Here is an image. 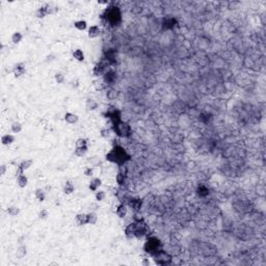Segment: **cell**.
Listing matches in <instances>:
<instances>
[{
	"mask_svg": "<svg viewBox=\"0 0 266 266\" xmlns=\"http://www.w3.org/2000/svg\"><path fill=\"white\" fill-rule=\"evenodd\" d=\"M131 159V156L127 153V151L121 146H115L108 153L106 154V160L112 163L120 165H124L126 162Z\"/></svg>",
	"mask_w": 266,
	"mask_h": 266,
	"instance_id": "6da1fadb",
	"label": "cell"
},
{
	"mask_svg": "<svg viewBox=\"0 0 266 266\" xmlns=\"http://www.w3.org/2000/svg\"><path fill=\"white\" fill-rule=\"evenodd\" d=\"M147 226H146V223H144V220H141V222L134 220L133 223H129L125 229V234L128 238L135 237L141 239L147 234Z\"/></svg>",
	"mask_w": 266,
	"mask_h": 266,
	"instance_id": "7a4b0ae2",
	"label": "cell"
},
{
	"mask_svg": "<svg viewBox=\"0 0 266 266\" xmlns=\"http://www.w3.org/2000/svg\"><path fill=\"white\" fill-rule=\"evenodd\" d=\"M144 249L146 253L150 254L151 256H154L155 254H157L158 252L162 251V243L158 238L156 237H150L147 239L145 245H144Z\"/></svg>",
	"mask_w": 266,
	"mask_h": 266,
	"instance_id": "3957f363",
	"label": "cell"
},
{
	"mask_svg": "<svg viewBox=\"0 0 266 266\" xmlns=\"http://www.w3.org/2000/svg\"><path fill=\"white\" fill-rule=\"evenodd\" d=\"M112 130L120 137H129L132 133L131 126L128 123L123 122L122 120L112 124Z\"/></svg>",
	"mask_w": 266,
	"mask_h": 266,
	"instance_id": "277c9868",
	"label": "cell"
},
{
	"mask_svg": "<svg viewBox=\"0 0 266 266\" xmlns=\"http://www.w3.org/2000/svg\"><path fill=\"white\" fill-rule=\"evenodd\" d=\"M104 19L111 25H118L121 22V12L119 8H110L104 12Z\"/></svg>",
	"mask_w": 266,
	"mask_h": 266,
	"instance_id": "5b68a950",
	"label": "cell"
},
{
	"mask_svg": "<svg viewBox=\"0 0 266 266\" xmlns=\"http://www.w3.org/2000/svg\"><path fill=\"white\" fill-rule=\"evenodd\" d=\"M153 259H154L155 263L158 265H168L171 263V261H173L171 256L168 254V253L164 252L163 249L158 252L157 254H155L153 256Z\"/></svg>",
	"mask_w": 266,
	"mask_h": 266,
	"instance_id": "8992f818",
	"label": "cell"
},
{
	"mask_svg": "<svg viewBox=\"0 0 266 266\" xmlns=\"http://www.w3.org/2000/svg\"><path fill=\"white\" fill-rule=\"evenodd\" d=\"M127 174H128V168L124 165H120L119 166V173L115 177V181L116 183L119 184L120 186L124 185L126 182V179H127Z\"/></svg>",
	"mask_w": 266,
	"mask_h": 266,
	"instance_id": "52a82bcc",
	"label": "cell"
},
{
	"mask_svg": "<svg viewBox=\"0 0 266 266\" xmlns=\"http://www.w3.org/2000/svg\"><path fill=\"white\" fill-rule=\"evenodd\" d=\"M105 118L109 119L112 124H115V123L121 121V111L119 109L115 108V107L113 108H108L105 113Z\"/></svg>",
	"mask_w": 266,
	"mask_h": 266,
	"instance_id": "ba28073f",
	"label": "cell"
},
{
	"mask_svg": "<svg viewBox=\"0 0 266 266\" xmlns=\"http://www.w3.org/2000/svg\"><path fill=\"white\" fill-rule=\"evenodd\" d=\"M128 206L130 207L133 211L137 212L141 209L142 201L139 199V197H131V199L128 201Z\"/></svg>",
	"mask_w": 266,
	"mask_h": 266,
	"instance_id": "9c48e42d",
	"label": "cell"
},
{
	"mask_svg": "<svg viewBox=\"0 0 266 266\" xmlns=\"http://www.w3.org/2000/svg\"><path fill=\"white\" fill-rule=\"evenodd\" d=\"M106 67H107V64H105L104 60L102 61H99L98 64L94 67L93 69V73L95 76H100V75H104V73L106 72Z\"/></svg>",
	"mask_w": 266,
	"mask_h": 266,
	"instance_id": "30bf717a",
	"label": "cell"
},
{
	"mask_svg": "<svg viewBox=\"0 0 266 266\" xmlns=\"http://www.w3.org/2000/svg\"><path fill=\"white\" fill-rule=\"evenodd\" d=\"M25 71H26V69H25L24 64L22 63L16 64L14 68H13V73H14L15 77H21L22 75H24Z\"/></svg>",
	"mask_w": 266,
	"mask_h": 266,
	"instance_id": "8fae6325",
	"label": "cell"
},
{
	"mask_svg": "<svg viewBox=\"0 0 266 266\" xmlns=\"http://www.w3.org/2000/svg\"><path fill=\"white\" fill-rule=\"evenodd\" d=\"M100 33H101V28H100L99 25H92L89 30H87V35L90 38H95L97 37H99Z\"/></svg>",
	"mask_w": 266,
	"mask_h": 266,
	"instance_id": "7c38bea8",
	"label": "cell"
},
{
	"mask_svg": "<svg viewBox=\"0 0 266 266\" xmlns=\"http://www.w3.org/2000/svg\"><path fill=\"white\" fill-rule=\"evenodd\" d=\"M103 79H104V81L107 84H111L115 82L116 79V74L115 72H113L111 70L106 71L104 73V75H103Z\"/></svg>",
	"mask_w": 266,
	"mask_h": 266,
	"instance_id": "4fadbf2b",
	"label": "cell"
},
{
	"mask_svg": "<svg viewBox=\"0 0 266 266\" xmlns=\"http://www.w3.org/2000/svg\"><path fill=\"white\" fill-rule=\"evenodd\" d=\"M78 115H75V113H72V112H67L66 115H64V121H66L68 124L70 125H74L76 124L77 122H78Z\"/></svg>",
	"mask_w": 266,
	"mask_h": 266,
	"instance_id": "5bb4252c",
	"label": "cell"
},
{
	"mask_svg": "<svg viewBox=\"0 0 266 266\" xmlns=\"http://www.w3.org/2000/svg\"><path fill=\"white\" fill-rule=\"evenodd\" d=\"M49 13H50V6L49 5H44V6H41L40 8H38V11H37L35 14H37L38 18L42 19V18L46 17V16L49 14Z\"/></svg>",
	"mask_w": 266,
	"mask_h": 266,
	"instance_id": "9a60e30c",
	"label": "cell"
},
{
	"mask_svg": "<svg viewBox=\"0 0 266 266\" xmlns=\"http://www.w3.org/2000/svg\"><path fill=\"white\" fill-rule=\"evenodd\" d=\"M101 185H102V180L101 179H99V178H93V179L90 180L89 187H90V190L97 191Z\"/></svg>",
	"mask_w": 266,
	"mask_h": 266,
	"instance_id": "2e32d148",
	"label": "cell"
},
{
	"mask_svg": "<svg viewBox=\"0 0 266 266\" xmlns=\"http://www.w3.org/2000/svg\"><path fill=\"white\" fill-rule=\"evenodd\" d=\"M32 164V160L31 159H26V160H23L19 164V173H18V176L20 174H23L24 171H26L27 168H29L31 166Z\"/></svg>",
	"mask_w": 266,
	"mask_h": 266,
	"instance_id": "e0dca14e",
	"label": "cell"
},
{
	"mask_svg": "<svg viewBox=\"0 0 266 266\" xmlns=\"http://www.w3.org/2000/svg\"><path fill=\"white\" fill-rule=\"evenodd\" d=\"M85 107H86L87 110L93 111V110H96L97 108H98V103L96 102V100H94L92 98H89V99H86Z\"/></svg>",
	"mask_w": 266,
	"mask_h": 266,
	"instance_id": "ac0fdd59",
	"label": "cell"
},
{
	"mask_svg": "<svg viewBox=\"0 0 266 266\" xmlns=\"http://www.w3.org/2000/svg\"><path fill=\"white\" fill-rule=\"evenodd\" d=\"M27 183H28V179L24 174H20L17 177V184H18L19 187H21V188L26 187Z\"/></svg>",
	"mask_w": 266,
	"mask_h": 266,
	"instance_id": "d6986e66",
	"label": "cell"
},
{
	"mask_svg": "<svg viewBox=\"0 0 266 266\" xmlns=\"http://www.w3.org/2000/svg\"><path fill=\"white\" fill-rule=\"evenodd\" d=\"M15 141V136L13 135V134H4L1 137V142H2V145H4V146H8V145H12L13 142Z\"/></svg>",
	"mask_w": 266,
	"mask_h": 266,
	"instance_id": "ffe728a7",
	"label": "cell"
},
{
	"mask_svg": "<svg viewBox=\"0 0 266 266\" xmlns=\"http://www.w3.org/2000/svg\"><path fill=\"white\" fill-rule=\"evenodd\" d=\"M86 222L87 225H95L98 222V216L95 212H90L86 214Z\"/></svg>",
	"mask_w": 266,
	"mask_h": 266,
	"instance_id": "44dd1931",
	"label": "cell"
},
{
	"mask_svg": "<svg viewBox=\"0 0 266 266\" xmlns=\"http://www.w3.org/2000/svg\"><path fill=\"white\" fill-rule=\"evenodd\" d=\"M116 214H118V216L121 217V218L125 217L126 214H127V206H126L125 204H120L118 206V208H116Z\"/></svg>",
	"mask_w": 266,
	"mask_h": 266,
	"instance_id": "7402d4cb",
	"label": "cell"
},
{
	"mask_svg": "<svg viewBox=\"0 0 266 266\" xmlns=\"http://www.w3.org/2000/svg\"><path fill=\"white\" fill-rule=\"evenodd\" d=\"M76 223L78 226H84V225H87V222H86V214L84 213H79L76 215Z\"/></svg>",
	"mask_w": 266,
	"mask_h": 266,
	"instance_id": "603a6c76",
	"label": "cell"
},
{
	"mask_svg": "<svg viewBox=\"0 0 266 266\" xmlns=\"http://www.w3.org/2000/svg\"><path fill=\"white\" fill-rule=\"evenodd\" d=\"M87 163L90 164V166L97 167L101 164V160H100V158H98L97 156H93V157L87 158Z\"/></svg>",
	"mask_w": 266,
	"mask_h": 266,
	"instance_id": "cb8c5ba5",
	"label": "cell"
},
{
	"mask_svg": "<svg viewBox=\"0 0 266 266\" xmlns=\"http://www.w3.org/2000/svg\"><path fill=\"white\" fill-rule=\"evenodd\" d=\"M87 151H89V147H87V146H84V147H76L75 155L78 157H83L84 155L87 153Z\"/></svg>",
	"mask_w": 266,
	"mask_h": 266,
	"instance_id": "d4e9b609",
	"label": "cell"
},
{
	"mask_svg": "<svg viewBox=\"0 0 266 266\" xmlns=\"http://www.w3.org/2000/svg\"><path fill=\"white\" fill-rule=\"evenodd\" d=\"M34 196L38 202H44L45 199H46V193H45L44 189H42V188H38V189L35 190Z\"/></svg>",
	"mask_w": 266,
	"mask_h": 266,
	"instance_id": "484cf974",
	"label": "cell"
},
{
	"mask_svg": "<svg viewBox=\"0 0 266 266\" xmlns=\"http://www.w3.org/2000/svg\"><path fill=\"white\" fill-rule=\"evenodd\" d=\"M74 190H75L74 184L72 182H70V181L66 182V184H64V192L66 194H71L74 192Z\"/></svg>",
	"mask_w": 266,
	"mask_h": 266,
	"instance_id": "4316f807",
	"label": "cell"
},
{
	"mask_svg": "<svg viewBox=\"0 0 266 266\" xmlns=\"http://www.w3.org/2000/svg\"><path fill=\"white\" fill-rule=\"evenodd\" d=\"M26 254H27L26 246L21 245L20 248L17 249V252H16V257H17L18 259H23L25 256H26Z\"/></svg>",
	"mask_w": 266,
	"mask_h": 266,
	"instance_id": "83f0119b",
	"label": "cell"
},
{
	"mask_svg": "<svg viewBox=\"0 0 266 266\" xmlns=\"http://www.w3.org/2000/svg\"><path fill=\"white\" fill-rule=\"evenodd\" d=\"M74 26H75V28L78 29V30L83 31L87 28V23L85 20H78L74 23Z\"/></svg>",
	"mask_w": 266,
	"mask_h": 266,
	"instance_id": "f1b7e54d",
	"label": "cell"
},
{
	"mask_svg": "<svg viewBox=\"0 0 266 266\" xmlns=\"http://www.w3.org/2000/svg\"><path fill=\"white\" fill-rule=\"evenodd\" d=\"M73 57L78 61H83L84 60V53L81 49H76L73 51Z\"/></svg>",
	"mask_w": 266,
	"mask_h": 266,
	"instance_id": "f546056e",
	"label": "cell"
},
{
	"mask_svg": "<svg viewBox=\"0 0 266 266\" xmlns=\"http://www.w3.org/2000/svg\"><path fill=\"white\" fill-rule=\"evenodd\" d=\"M22 38H23V35L19 31H15L12 35V42L14 44H19L22 41Z\"/></svg>",
	"mask_w": 266,
	"mask_h": 266,
	"instance_id": "4dcf8cb0",
	"label": "cell"
},
{
	"mask_svg": "<svg viewBox=\"0 0 266 266\" xmlns=\"http://www.w3.org/2000/svg\"><path fill=\"white\" fill-rule=\"evenodd\" d=\"M11 129L14 133H20L22 131V129H23V127H22V124L20 122H14L11 126Z\"/></svg>",
	"mask_w": 266,
	"mask_h": 266,
	"instance_id": "1f68e13d",
	"label": "cell"
},
{
	"mask_svg": "<svg viewBox=\"0 0 266 266\" xmlns=\"http://www.w3.org/2000/svg\"><path fill=\"white\" fill-rule=\"evenodd\" d=\"M6 211H8V213L11 216H17L18 214L20 213V209H19L18 207H16V206H11V207H8Z\"/></svg>",
	"mask_w": 266,
	"mask_h": 266,
	"instance_id": "d6a6232c",
	"label": "cell"
},
{
	"mask_svg": "<svg viewBox=\"0 0 266 266\" xmlns=\"http://www.w3.org/2000/svg\"><path fill=\"white\" fill-rule=\"evenodd\" d=\"M95 197L98 202H102V201L105 200L106 197V193L104 190H97L96 191V194H95Z\"/></svg>",
	"mask_w": 266,
	"mask_h": 266,
	"instance_id": "836d02e7",
	"label": "cell"
},
{
	"mask_svg": "<svg viewBox=\"0 0 266 266\" xmlns=\"http://www.w3.org/2000/svg\"><path fill=\"white\" fill-rule=\"evenodd\" d=\"M118 96H119V92L115 90H110L106 94L107 99H109V100H115V99H116V97Z\"/></svg>",
	"mask_w": 266,
	"mask_h": 266,
	"instance_id": "e575fe53",
	"label": "cell"
},
{
	"mask_svg": "<svg viewBox=\"0 0 266 266\" xmlns=\"http://www.w3.org/2000/svg\"><path fill=\"white\" fill-rule=\"evenodd\" d=\"M54 79L55 81L58 83V84H61L64 82V79H66V77H64V75L63 73H56L54 76Z\"/></svg>",
	"mask_w": 266,
	"mask_h": 266,
	"instance_id": "d590c367",
	"label": "cell"
},
{
	"mask_svg": "<svg viewBox=\"0 0 266 266\" xmlns=\"http://www.w3.org/2000/svg\"><path fill=\"white\" fill-rule=\"evenodd\" d=\"M176 24V20H175V19H166V20L164 21V27L165 28H173L174 27V25Z\"/></svg>",
	"mask_w": 266,
	"mask_h": 266,
	"instance_id": "8d00e7d4",
	"label": "cell"
},
{
	"mask_svg": "<svg viewBox=\"0 0 266 266\" xmlns=\"http://www.w3.org/2000/svg\"><path fill=\"white\" fill-rule=\"evenodd\" d=\"M110 133H111V130H110V129L103 128V129H101V131H100V135H101L103 138H108L110 136Z\"/></svg>",
	"mask_w": 266,
	"mask_h": 266,
	"instance_id": "74e56055",
	"label": "cell"
},
{
	"mask_svg": "<svg viewBox=\"0 0 266 266\" xmlns=\"http://www.w3.org/2000/svg\"><path fill=\"white\" fill-rule=\"evenodd\" d=\"M76 147H84V146H87V141L84 138H78L77 141L75 142Z\"/></svg>",
	"mask_w": 266,
	"mask_h": 266,
	"instance_id": "f35d334b",
	"label": "cell"
},
{
	"mask_svg": "<svg viewBox=\"0 0 266 266\" xmlns=\"http://www.w3.org/2000/svg\"><path fill=\"white\" fill-rule=\"evenodd\" d=\"M48 216H49V212L46 209H42V211L38 213V218L41 219H46Z\"/></svg>",
	"mask_w": 266,
	"mask_h": 266,
	"instance_id": "ab89813d",
	"label": "cell"
},
{
	"mask_svg": "<svg viewBox=\"0 0 266 266\" xmlns=\"http://www.w3.org/2000/svg\"><path fill=\"white\" fill-rule=\"evenodd\" d=\"M84 175L86 177H92L94 175V168L92 166H87L85 170H84Z\"/></svg>",
	"mask_w": 266,
	"mask_h": 266,
	"instance_id": "60d3db41",
	"label": "cell"
},
{
	"mask_svg": "<svg viewBox=\"0 0 266 266\" xmlns=\"http://www.w3.org/2000/svg\"><path fill=\"white\" fill-rule=\"evenodd\" d=\"M0 168H1V171H0V174H1V176H3V175L5 174V171H6V165L2 164L1 166H0Z\"/></svg>",
	"mask_w": 266,
	"mask_h": 266,
	"instance_id": "b9f144b4",
	"label": "cell"
}]
</instances>
